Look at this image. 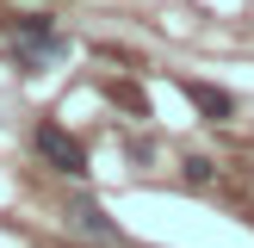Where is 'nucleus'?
I'll return each mask as SVG.
<instances>
[{"mask_svg": "<svg viewBox=\"0 0 254 248\" xmlns=\"http://www.w3.org/2000/svg\"><path fill=\"white\" fill-rule=\"evenodd\" d=\"M68 56V37L44 19V12H25L19 19V62L25 68H44V62H62Z\"/></svg>", "mask_w": 254, "mask_h": 248, "instance_id": "obj_1", "label": "nucleus"}, {"mask_svg": "<svg viewBox=\"0 0 254 248\" xmlns=\"http://www.w3.org/2000/svg\"><path fill=\"white\" fill-rule=\"evenodd\" d=\"M31 149H37L56 174H68V180H81V174H87V149H81V136H68L62 124H50V118L31 130Z\"/></svg>", "mask_w": 254, "mask_h": 248, "instance_id": "obj_2", "label": "nucleus"}, {"mask_svg": "<svg viewBox=\"0 0 254 248\" xmlns=\"http://www.w3.org/2000/svg\"><path fill=\"white\" fill-rule=\"evenodd\" d=\"M68 223H74L81 236H93V242H124V230L106 217V205H99V198H68Z\"/></svg>", "mask_w": 254, "mask_h": 248, "instance_id": "obj_3", "label": "nucleus"}, {"mask_svg": "<svg viewBox=\"0 0 254 248\" xmlns=\"http://www.w3.org/2000/svg\"><path fill=\"white\" fill-rule=\"evenodd\" d=\"M186 99H192V106L205 112L211 124H223V118H236V99L223 93V87H211V81H186Z\"/></svg>", "mask_w": 254, "mask_h": 248, "instance_id": "obj_4", "label": "nucleus"}, {"mask_svg": "<svg viewBox=\"0 0 254 248\" xmlns=\"http://www.w3.org/2000/svg\"><path fill=\"white\" fill-rule=\"evenodd\" d=\"M180 174H186V186H205V180H211L217 168H211L205 155H186V168H180Z\"/></svg>", "mask_w": 254, "mask_h": 248, "instance_id": "obj_5", "label": "nucleus"}]
</instances>
